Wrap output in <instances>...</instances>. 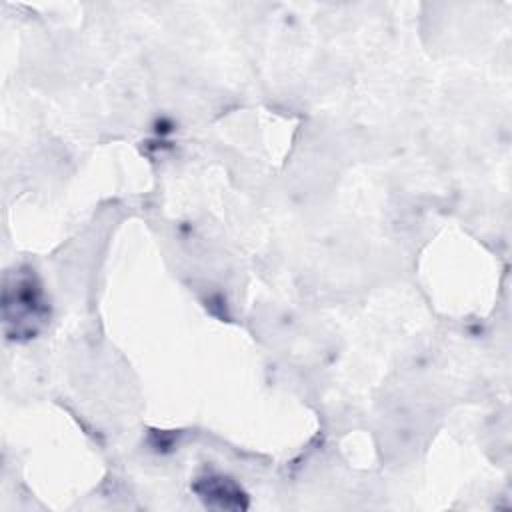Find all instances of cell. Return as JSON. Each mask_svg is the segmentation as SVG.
<instances>
[{
	"label": "cell",
	"mask_w": 512,
	"mask_h": 512,
	"mask_svg": "<svg viewBox=\"0 0 512 512\" xmlns=\"http://www.w3.org/2000/svg\"><path fill=\"white\" fill-rule=\"evenodd\" d=\"M196 494L214 508H224V510H234V508H246V494L240 490L238 484H234L226 476H204L198 478L194 484Z\"/></svg>",
	"instance_id": "7a4b0ae2"
},
{
	"label": "cell",
	"mask_w": 512,
	"mask_h": 512,
	"mask_svg": "<svg viewBox=\"0 0 512 512\" xmlns=\"http://www.w3.org/2000/svg\"><path fill=\"white\" fill-rule=\"evenodd\" d=\"M4 332L12 340L34 338L48 320V302L34 270L14 268L4 278Z\"/></svg>",
	"instance_id": "6da1fadb"
}]
</instances>
